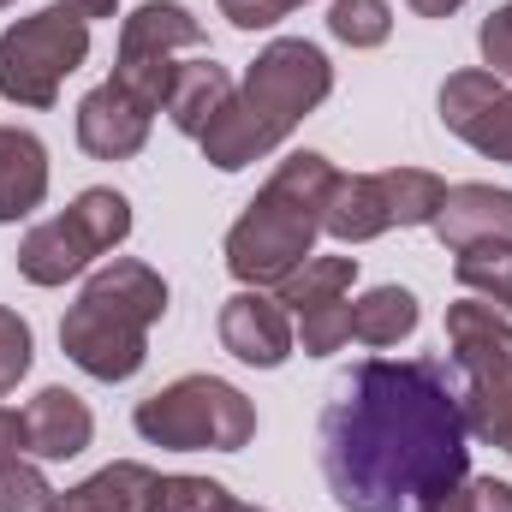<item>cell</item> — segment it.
<instances>
[{
  "instance_id": "obj_2",
  "label": "cell",
  "mask_w": 512,
  "mask_h": 512,
  "mask_svg": "<svg viewBox=\"0 0 512 512\" xmlns=\"http://www.w3.org/2000/svg\"><path fill=\"white\" fill-rule=\"evenodd\" d=\"M328 90H334V66H328V54L316 42H304V36L268 42L251 60L245 84L233 90V102L197 137L203 161L221 167V173H239V167L262 161L268 149H280L292 137V126L304 114H316L328 102Z\"/></svg>"
},
{
  "instance_id": "obj_15",
  "label": "cell",
  "mask_w": 512,
  "mask_h": 512,
  "mask_svg": "<svg viewBox=\"0 0 512 512\" xmlns=\"http://www.w3.org/2000/svg\"><path fill=\"white\" fill-rule=\"evenodd\" d=\"M322 233L340 245H370L393 233V203H387V179L382 173H340L322 209Z\"/></svg>"
},
{
  "instance_id": "obj_20",
  "label": "cell",
  "mask_w": 512,
  "mask_h": 512,
  "mask_svg": "<svg viewBox=\"0 0 512 512\" xmlns=\"http://www.w3.org/2000/svg\"><path fill=\"white\" fill-rule=\"evenodd\" d=\"M352 280H358V256H304L292 274L274 280V298H280L292 316H304V310H316V304L346 298Z\"/></svg>"
},
{
  "instance_id": "obj_14",
  "label": "cell",
  "mask_w": 512,
  "mask_h": 512,
  "mask_svg": "<svg viewBox=\"0 0 512 512\" xmlns=\"http://www.w3.org/2000/svg\"><path fill=\"white\" fill-rule=\"evenodd\" d=\"M90 435H96V417L72 387H42L24 405V453L36 459H78Z\"/></svg>"
},
{
  "instance_id": "obj_29",
  "label": "cell",
  "mask_w": 512,
  "mask_h": 512,
  "mask_svg": "<svg viewBox=\"0 0 512 512\" xmlns=\"http://www.w3.org/2000/svg\"><path fill=\"white\" fill-rule=\"evenodd\" d=\"M292 6H304V0H221V18H227L233 30H268V24H280Z\"/></svg>"
},
{
  "instance_id": "obj_9",
  "label": "cell",
  "mask_w": 512,
  "mask_h": 512,
  "mask_svg": "<svg viewBox=\"0 0 512 512\" xmlns=\"http://www.w3.org/2000/svg\"><path fill=\"white\" fill-rule=\"evenodd\" d=\"M441 126L465 137L477 155L512 167V84L489 66H465L441 84Z\"/></svg>"
},
{
  "instance_id": "obj_30",
  "label": "cell",
  "mask_w": 512,
  "mask_h": 512,
  "mask_svg": "<svg viewBox=\"0 0 512 512\" xmlns=\"http://www.w3.org/2000/svg\"><path fill=\"white\" fill-rule=\"evenodd\" d=\"M471 512H512V483L477 477V483H471Z\"/></svg>"
},
{
  "instance_id": "obj_17",
  "label": "cell",
  "mask_w": 512,
  "mask_h": 512,
  "mask_svg": "<svg viewBox=\"0 0 512 512\" xmlns=\"http://www.w3.org/2000/svg\"><path fill=\"white\" fill-rule=\"evenodd\" d=\"M233 72L227 66H215V60H185L179 72H173V90H167V120L185 131V137H203V131L215 126V114L233 102Z\"/></svg>"
},
{
  "instance_id": "obj_24",
  "label": "cell",
  "mask_w": 512,
  "mask_h": 512,
  "mask_svg": "<svg viewBox=\"0 0 512 512\" xmlns=\"http://www.w3.org/2000/svg\"><path fill=\"white\" fill-rule=\"evenodd\" d=\"M239 501L215 477H155L149 512H233Z\"/></svg>"
},
{
  "instance_id": "obj_13",
  "label": "cell",
  "mask_w": 512,
  "mask_h": 512,
  "mask_svg": "<svg viewBox=\"0 0 512 512\" xmlns=\"http://www.w3.org/2000/svg\"><path fill=\"white\" fill-rule=\"evenodd\" d=\"M447 352L459 376H512V316L483 298L447 304Z\"/></svg>"
},
{
  "instance_id": "obj_12",
  "label": "cell",
  "mask_w": 512,
  "mask_h": 512,
  "mask_svg": "<svg viewBox=\"0 0 512 512\" xmlns=\"http://www.w3.org/2000/svg\"><path fill=\"white\" fill-rule=\"evenodd\" d=\"M429 227L453 256L483 251V245H512V191H501V185H447Z\"/></svg>"
},
{
  "instance_id": "obj_10",
  "label": "cell",
  "mask_w": 512,
  "mask_h": 512,
  "mask_svg": "<svg viewBox=\"0 0 512 512\" xmlns=\"http://www.w3.org/2000/svg\"><path fill=\"white\" fill-rule=\"evenodd\" d=\"M221 346L239 358V364H256V370H280L298 346L292 334V310L262 292V286H245L221 304Z\"/></svg>"
},
{
  "instance_id": "obj_36",
  "label": "cell",
  "mask_w": 512,
  "mask_h": 512,
  "mask_svg": "<svg viewBox=\"0 0 512 512\" xmlns=\"http://www.w3.org/2000/svg\"><path fill=\"white\" fill-rule=\"evenodd\" d=\"M0 6H12V0H0Z\"/></svg>"
},
{
  "instance_id": "obj_8",
  "label": "cell",
  "mask_w": 512,
  "mask_h": 512,
  "mask_svg": "<svg viewBox=\"0 0 512 512\" xmlns=\"http://www.w3.org/2000/svg\"><path fill=\"white\" fill-rule=\"evenodd\" d=\"M179 48H203V18H191V6H179V0H143L120 24L114 84L161 114L167 90H173V72H179V60H173Z\"/></svg>"
},
{
  "instance_id": "obj_33",
  "label": "cell",
  "mask_w": 512,
  "mask_h": 512,
  "mask_svg": "<svg viewBox=\"0 0 512 512\" xmlns=\"http://www.w3.org/2000/svg\"><path fill=\"white\" fill-rule=\"evenodd\" d=\"M423 512H471V483H459V489H447L441 501H429Z\"/></svg>"
},
{
  "instance_id": "obj_5",
  "label": "cell",
  "mask_w": 512,
  "mask_h": 512,
  "mask_svg": "<svg viewBox=\"0 0 512 512\" xmlns=\"http://www.w3.org/2000/svg\"><path fill=\"white\" fill-rule=\"evenodd\" d=\"M137 435L167 453H239L256 435V405L221 376H179L137 399Z\"/></svg>"
},
{
  "instance_id": "obj_35",
  "label": "cell",
  "mask_w": 512,
  "mask_h": 512,
  "mask_svg": "<svg viewBox=\"0 0 512 512\" xmlns=\"http://www.w3.org/2000/svg\"><path fill=\"white\" fill-rule=\"evenodd\" d=\"M233 512H262V507H233Z\"/></svg>"
},
{
  "instance_id": "obj_31",
  "label": "cell",
  "mask_w": 512,
  "mask_h": 512,
  "mask_svg": "<svg viewBox=\"0 0 512 512\" xmlns=\"http://www.w3.org/2000/svg\"><path fill=\"white\" fill-rule=\"evenodd\" d=\"M24 453V411H6L0 405V471Z\"/></svg>"
},
{
  "instance_id": "obj_3",
  "label": "cell",
  "mask_w": 512,
  "mask_h": 512,
  "mask_svg": "<svg viewBox=\"0 0 512 512\" xmlns=\"http://www.w3.org/2000/svg\"><path fill=\"white\" fill-rule=\"evenodd\" d=\"M161 316L167 280L137 256H114L84 280L78 304L60 316V346L90 382H131L149 358V328Z\"/></svg>"
},
{
  "instance_id": "obj_26",
  "label": "cell",
  "mask_w": 512,
  "mask_h": 512,
  "mask_svg": "<svg viewBox=\"0 0 512 512\" xmlns=\"http://www.w3.org/2000/svg\"><path fill=\"white\" fill-rule=\"evenodd\" d=\"M54 483L36 471V465H24V459H12L6 471H0V512H54Z\"/></svg>"
},
{
  "instance_id": "obj_1",
  "label": "cell",
  "mask_w": 512,
  "mask_h": 512,
  "mask_svg": "<svg viewBox=\"0 0 512 512\" xmlns=\"http://www.w3.org/2000/svg\"><path fill=\"white\" fill-rule=\"evenodd\" d=\"M459 376L441 358H364L322 405V477L346 512H423L471 471Z\"/></svg>"
},
{
  "instance_id": "obj_22",
  "label": "cell",
  "mask_w": 512,
  "mask_h": 512,
  "mask_svg": "<svg viewBox=\"0 0 512 512\" xmlns=\"http://www.w3.org/2000/svg\"><path fill=\"white\" fill-rule=\"evenodd\" d=\"M453 280L465 292H477L483 304L507 310L512 316V245H483V251H459L453 262Z\"/></svg>"
},
{
  "instance_id": "obj_28",
  "label": "cell",
  "mask_w": 512,
  "mask_h": 512,
  "mask_svg": "<svg viewBox=\"0 0 512 512\" xmlns=\"http://www.w3.org/2000/svg\"><path fill=\"white\" fill-rule=\"evenodd\" d=\"M477 48H483V66H489L495 78H512V0L501 6V12H489V18H483Z\"/></svg>"
},
{
  "instance_id": "obj_27",
  "label": "cell",
  "mask_w": 512,
  "mask_h": 512,
  "mask_svg": "<svg viewBox=\"0 0 512 512\" xmlns=\"http://www.w3.org/2000/svg\"><path fill=\"white\" fill-rule=\"evenodd\" d=\"M30 358H36L30 322H24L18 310H6V304H0V399L30 376Z\"/></svg>"
},
{
  "instance_id": "obj_25",
  "label": "cell",
  "mask_w": 512,
  "mask_h": 512,
  "mask_svg": "<svg viewBox=\"0 0 512 512\" xmlns=\"http://www.w3.org/2000/svg\"><path fill=\"white\" fill-rule=\"evenodd\" d=\"M298 346H304V358H328V352H340L346 340H352V304L346 298H334V304H316V310H304L298 316Z\"/></svg>"
},
{
  "instance_id": "obj_18",
  "label": "cell",
  "mask_w": 512,
  "mask_h": 512,
  "mask_svg": "<svg viewBox=\"0 0 512 512\" xmlns=\"http://www.w3.org/2000/svg\"><path fill=\"white\" fill-rule=\"evenodd\" d=\"M149 489H155V471L149 465L114 459L96 477H84L78 489H66L54 501V512H149Z\"/></svg>"
},
{
  "instance_id": "obj_16",
  "label": "cell",
  "mask_w": 512,
  "mask_h": 512,
  "mask_svg": "<svg viewBox=\"0 0 512 512\" xmlns=\"http://www.w3.org/2000/svg\"><path fill=\"white\" fill-rule=\"evenodd\" d=\"M48 197V149L24 126H0V221H24Z\"/></svg>"
},
{
  "instance_id": "obj_7",
  "label": "cell",
  "mask_w": 512,
  "mask_h": 512,
  "mask_svg": "<svg viewBox=\"0 0 512 512\" xmlns=\"http://www.w3.org/2000/svg\"><path fill=\"white\" fill-rule=\"evenodd\" d=\"M131 233V203L108 185H90L66 215L36 221L18 245V274L30 286H66L72 274H84L96 256L120 251Z\"/></svg>"
},
{
  "instance_id": "obj_32",
  "label": "cell",
  "mask_w": 512,
  "mask_h": 512,
  "mask_svg": "<svg viewBox=\"0 0 512 512\" xmlns=\"http://www.w3.org/2000/svg\"><path fill=\"white\" fill-rule=\"evenodd\" d=\"M66 12H78L84 24H96V18H120V0H60Z\"/></svg>"
},
{
  "instance_id": "obj_23",
  "label": "cell",
  "mask_w": 512,
  "mask_h": 512,
  "mask_svg": "<svg viewBox=\"0 0 512 512\" xmlns=\"http://www.w3.org/2000/svg\"><path fill=\"white\" fill-rule=\"evenodd\" d=\"M328 30L346 48H382L393 36V6L387 0H334L328 6Z\"/></svg>"
},
{
  "instance_id": "obj_11",
  "label": "cell",
  "mask_w": 512,
  "mask_h": 512,
  "mask_svg": "<svg viewBox=\"0 0 512 512\" xmlns=\"http://www.w3.org/2000/svg\"><path fill=\"white\" fill-rule=\"evenodd\" d=\"M149 126H155V108H143L131 90H120L114 78L96 84L84 102H78V143L84 155L96 161H131L143 143H149Z\"/></svg>"
},
{
  "instance_id": "obj_4",
  "label": "cell",
  "mask_w": 512,
  "mask_h": 512,
  "mask_svg": "<svg viewBox=\"0 0 512 512\" xmlns=\"http://www.w3.org/2000/svg\"><path fill=\"white\" fill-rule=\"evenodd\" d=\"M340 167L316 149L286 155L268 185L245 203V215L227 233V268L245 286H274L280 274H292L304 256H316V233H322V209L334 191Z\"/></svg>"
},
{
  "instance_id": "obj_19",
  "label": "cell",
  "mask_w": 512,
  "mask_h": 512,
  "mask_svg": "<svg viewBox=\"0 0 512 512\" xmlns=\"http://www.w3.org/2000/svg\"><path fill=\"white\" fill-rule=\"evenodd\" d=\"M417 292H405V286H370L358 304H352V340L358 346H399V340H411L417 334Z\"/></svg>"
},
{
  "instance_id": "obj_6",
  "label": "cell",
  "mask_w": 512,
  "mask_h": 512,
  "mask_svg": "<svg viewBox=\"0 0 512 512\" xmlns=\"http://www.w3.org/2000/svg\"><path fill=\"white\" fill-rule=\"evenodd\" d=\"M90 60V24L60 0L0 30V96L18 108H54L60 84Z\"/></svg>"
},
{
  "instance_id": "obj_34",
  "label": "cell",
  "mask_w": 512,
  "mask_h": 512,
  "mask_svg": "<svg viewBox=\"0 0 512 512\" xmlns=\"http://www.w3.org/2000/svg\"><path fill=\"white\" fill-rule=\"evenodd\" d=\"M405 6H411L417 18H453V12H459L465 0H405Z\"/></svg>"
},
{
  "instance_id": "obj_21",
  "label": "cell",
  "mask_w": 512,
  "mask_h": 512,
  "mask_svg": "<svg viewBox=\"0 0 512 512\" xmlns=\"http://www.w3.org/2000/svg\"><path fill=\"white\" fill-rule=\"evenodd\" d=\"M459 411L465 429L512 459V376H465L459 382Z\"/></svg>"
}]
</instances>
